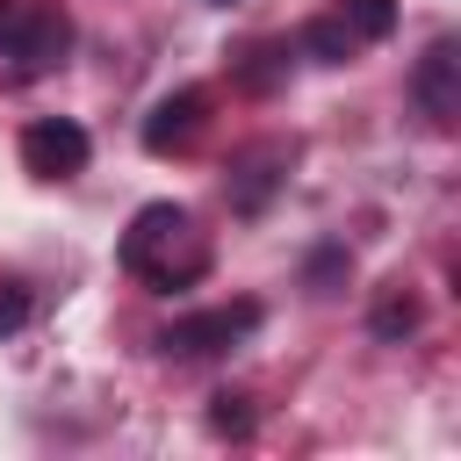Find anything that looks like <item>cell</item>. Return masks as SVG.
<instances>
[{
	"label": "cell",
	"instance_id": "cell-13",
	"mask_svg": "<svg viewBox=\"0 0 461 461\" xmlns=\"http://www.w3.org/2000/svg\"><path fill=\"white\" fill-rule=\"evenodd\" d=\"M0 22H7V0H0Z\"/></svg>",
	"mask_w": 461,
	"mask_h": 461
},
{
	"label": "cell",
	"instance_id": "cell-7",
	"mask_svg": "<svg viewBox=\"0 0 461 461\" xmlns=\"http://www.w3.org/2000/svg\"><path fill=\"white\" fill-rule=\"evenodd\" d=\"M295 43H303L317 65H346V58H353V29H346L339 14H317V22H303V36H295Z\"/></svg>",
	"mask_w": 461,
	"mask_h": 461
},
{
	"label": "cell",
	"instance_id": "cell-4",
	"mask_svg": "<svg viewBox=\"0 0 461 461\" xmlns=\"http://www.w3.org/2000/svg\"><path fill=\"white\" fill-rule=\"evenodd\" d=\"M180 238H187V209H180V202H144V209L130 216L122 267H130V274H151V267H158V252H166V245H180Z\"/></svg>",
	"mask_w": 461,
	"mask_h": 461
},
{
	"label": "cell",
	"instance_id": "cell-3",
	"mask_svg": "<svg viewBox=\"0 0 461 461\" xmlns=\"http://www.w3.org/2000/svg\"><path fill=\"white\" fill-rule=\"evenodd\" d=\"M86 130L79 122H65V115H36L29 130H22V166L29 173H43V180H72L79 166H86Z\"/></svg>",
	"mask_w": 461,
	"mask_h": 461
},
{
	"label": "cell",
	"instance_id": "cell-8",
	"mask_svg": "<svg viewBox=\"0 0 461 461\" xmlns=\"http://www.w3.org/2000/svg\"><path fill=\"white\" fill-rule=\"evenodd\" d=\"M339 22L353 29V43H382L396 29V0H339Z\"/></svg>",
	"mask_w": 461,
	"mask_h": 461
},
{
	"label": "cell",
	"instance_id": "cell-1",
	"mask_svg": "<svg viewBox=\"0 0 461 461\" xmlns=\"http://www.w3.org/2000/svg\"><path fill=\"white\" fill-rule=\"evenodd\" d=\"M0 43H7L14 79H43V72H58L65 50H72V14H65L58 0H14L7 22H0Z\"/></svg>",
	"mask_w": 461,
	"mask_h": 461
},
{
	"label": "cell",
	"instance_id": "cell-10",
	"mask_svg": "<svg viewBox=\"0 0 461 461\" xmlns=\"http://www.w3.org/2000/svg\"><path fill=\"white\" fill-rule=\"evenodd\" d=\"M209 425H216V432H230V439H245V432H252L245 396H238V389H216V396H209Z\"/></svg>",
	"mask_w": 461,
	"mask_h": 461
},
{
	"label": "cell",
	"instance_id": "cell-6",
	"mask_svg": "<svg viewBox=\"0 0 461 461\" xmlns=\"http://www.w3.org/2000/svg\"><path fill=\"white\" fill-rule=\"evenodd\" d=\"M202 115H209V94H202V86H180V94H166V101L144 115V151H180V144H194Z\"/></svg>",
	"mask_w": 461,
	"mask_h": 461
},
{
	"label": "cell",
	"instance_id": "cell-2",
	"mask_svg": "<svg viewBox=\"0 0 461 461\" xmlns=\"http://www.w3.org/2000/svg\"><path fill=\"white\" fill-rule=\"evenodd\" d=\"M245 331H259V303H216V310L173 317V324L158 331V353H173V360H202V353L238 346Z\"/></svg>",
	"mask_w": 461,
	"mask_h": 461
},
{
	"label": "cell",
	"instance_id": "cell-11",
	"mask_svg": "<svg viewBox=\"0 0 461 461\" xmlns=\"http://www.w3.org/2000/svg\"><path fill=\"white\" fill-rule=\"evenodd\" d=\"M22 324H29V288L22 281H0V339L22 331Z\"/></svg>",
	"mask_w": 461,
	"mask_h": 461
},
{
	"label": "cell",
	"instance_id": "cell-14",
	"mask_svg": "<svg viewBox=\"0 0 461 461\" xmlns=\"http://www.w3.org/2000/svg\"><path fill=\"white\" fill-rule=\"evenodd\" d=\"M223 7H230V0H223Z\"/></svg>",
	"mask_w": 461,
	"mask_h": 461
},
{
	"label": "cell",
	"instance_id": "cell-12",
	"mask_svg": "<svg viewBox=\"0 0 461 461\" xmlns=\"http://www.w3.org/2000/svg\"><path fill=\"white\" fill-rule=\"evenodd\" d=\"M339 267H346V252H339V245H324V252H317V259H310V288H317V295H324V281H331V274H339Z\"/></svg>",
	"mask_w": 461,
	"mask_h": 461
},
{
	"label": "cell",
	"instance_id": "cell-5",
	"mask_svg": "<svg viewBox=\"0 0 461 461\" xmlns=\"http://www.w3.org/2000/svg\"><path fill=\"white\" fill-rule=\"evenodd\" d=\"M454 72H461V50H454V36H439V43L418 58V72H411V94H418V108H425L439 130L461 115V86H454Z\"/></svg>",
	"mask_w": 461,
	"mask_h": 461
},
{
	"label": "cell",
	"instance_id": "cell-9",
	"mask_svg": "<svg viewBox=\"0 0 461 461\" xmlns=\"http://www.w3.org/2000/svg\"><path fill=\"white\" fill-rule=\"evenodd\" d=\"M367 331H375V339H389V346H396V339H411V331H418V295H403V288H389V295L375 303V317H367Z\"/></svg>",
	"mask_w": 461,
	"mask_h": 461
}]
</instances>
